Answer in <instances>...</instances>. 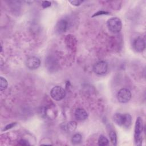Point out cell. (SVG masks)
I'll return each mask as SVG.
<instances>
[{"instance_id":"1","label":"cell","mask_w":146,"mask_h":146,"mask_svg":"<svg viewBox=\"0 0 146 146\" xmlns=\"http://www.w3.org/2000/svg\"><path fill=\"white\" fill-rule=\"evenodd\" d=\"M114 122L119 126L129 128L132 124V117L129 113H116L113 115Z\"/></svg>"},{"instance_id":"2","label":"cell","mask_w":146,"mask_h":146,"mask_svg":"<svg viewBox=\"0 0 146 146\" xmlns=\"http://www.w3.org/2000/svg\"><path fill=\"white\" fill-rule=\"evenodd\" d=\"M143 129V124L142 118L137 117L135 125V141L136 145H141L142 142L141 133Z\"/></svg>"},{"instance_id":"3","label":"cell","mask_w":146,"mask_h":146,"mask_svg":"<svg viewBox=\"0 0 146 146\" xmlns=\"http://www.w3.org/2000/svg\"><path fill=\"white\" fill-rule=\"evenodd\" d=\"M107 25L109 30L113 33L120 32L122 28L121 21L117 17H113L109 19L107 21Z\"/></svg>"},{"instance_id":"4","label":"cell","mask_w":146,"mask_h":146,"mask_svg":"<svg viewBox=\"0 0 146 146\" xmlns=\"http://www.w3.org/2000/svg\"><path fill=\"white\" fill-rule=\"evenodd\" d=\"M51 97L56 101H60L66 96V91L61 86H56L52 88L50 91Z\"/></svg>"},{"instance_id":"5","label":"cell","mask_w":146,"mask_h":146,"mask_svg":"<svg viewBox=\"0 0 146 146\" xmlns=\"http://www.w3.org/2000/svg\"><path fill=\"white\" fill-rule=\"evenodd\" d=\"M132 94L129 90L125 88H121L117 93V100L121 103H125L129 102L131 98Z\"/></svg>"},{"instance_id":"6","label":"cell","mask_w":146,"mask_h":146,"mask_svg":"<svg viewBox=\"0 0 146 146\" xmlns=\"http://www.w3.org/2000/svg\"><path fill=\"white\" fill-rule=\"evenodd\" d=\"M108 70V64L105 61H99L96 62L93 66L94 72L99 75H103L107 72Z\"/></svg>"},{"instance_id":"7","label":"cell","mask_w":146,"mask_h":146,"mask_svg":"<svg viewBox=\"0 0 146 146\" xmlns=\"http://www.w3.org/2000/svg\"><path fill=\"white\" fill-rule=\"evenodd\" d=\"M43 113L47 119L53 120L55 119L58 115V110L55 106L50 105L44 108Z\"/></svg>"},{"instance_id":"8","label":"cell","mask_w":146,"mask_h":146,"mask_svg":"<svg viewBox=\"0 0 146 146\" xmlns=\"http://www.w3.org/2000/svg\"><path fill=\"white\" fill-rule=\"evenodd\" d=\"M40 64V59L36 56L29 57L26 62V65L27 67L30 70H36Z\"/></svg>"},{"instance_id":"9","label":"cell","mask_w":146,"mask_h":146,"mask_svg":"<svg viewBox=\"0 0 146 146\" xmlns=\"http://www.w3.org/2000/svg\"><path fill=\"white\" fill-rule=\"evenodd\" d=\"M133 47L134 50L138 52L143 51L145 47V43L144 39L141 37H137L133 41Z\"/></svg>"},{"instance_id":"10","label":"cell","mask_w":146,"mask_h":146,"mask_svg":"<svg viewBox=\"0 0 146 146\" xmlns=\"http://www.w3.org/2000/svg\"><path fill=\"white\" fill-rule=\"evenodd\" d=\"M68 28V22L65 19H60L59 20L56 26H55V30L57 33L61 34L66 32Z\"/></svg>"},{"instance_id":"11","label":"cell","mask_w":146,"mask_h":146,"mask_svg":"<svg viewBox=\"0 0 146 146\" xmlns=\"http://www.w3.org/2000/svg\"><path fill=\"white\" fill-rule=\"evenodd\" d=\"M75 117L79 121L86 120L88 117V113L85 110L82 108H78L75 112Z\"/></svg>"},{"instance_id":"12","label":"cell","mask_w":146,"mask_h":146,"mask_svg":"<svg viewBox=\"0 0 146 146\" xmlns=\"http://www.w3.org/2000/svg\"><path fill=\"white\" fill-rule=\"evenodd\" d=\"M77 127V124L75 121H71L68 122L64 126V130L68 132H74Z\"/></svg>"},{"instance_id":"13","label":"cell","mask_w":146,"mask_h":146,"mask_svg":"<svg viewBox=\"0 0 146 146\" xmlns=\"http://www.w3.org/2000/svg\"><path fill=\"white\" fill-rule=\"evenodd\" d=\"M109 140L108 139L103 136V135H100L98 139V145H101V146H104V145H107L108 144Z\"/></svg>"},{"instance_id":"14","label":"cell","mask_w":146,"mask_h":146,"mask_svg":"<svg viewBox=\"0 0 146 146\" xmlns=\"http://www.w3.org/2000/svg\"><path fill=\"white\" fill-rule=\"evenodd\" d=\"M82 139V137L80 133H76L72 136L71 141L72 144H78L81 142Z\"/></svg>"},{"instance_id":"15","label":"cell","mask_w":146,"mask_h":146,"mask_svg":"<svg viewBox=\"0 0 146 146\" xmlns=\"http://www.w3.org/2000/svg\"><path fill=\"white\" fill-rule=\"evenodd\" d=\"M7 85H8V83H7V80L5 78L1 76V78H0V90L3 91V90H5L7 88Z\"/></svg>"},{"instance_id":"16","label":"cell","mask_w":146,"mask_h":146,"mask_svg":"<svg viewBox=\"0 0 146 146\" xmlns=\"http://www.w3.org/2000/svg\"><path fill=\"white\" fill-rule=\"evenodd\" d=\"M109 136L112 144L114 145H116L117 144V136L115 132L111 131L109 133Z\"/></svg>"},{"instance_id":"17","label":"cell","mask_w":146,"mask_h":146,"mask_svg":"<svg viewBox=\"0 0 146 146\" xmlns=\"http://www.w3.org/2000/svg\"><path fill=\"white\" fill-rule=\"evenodd\" d=\"M83 1H79V0H75V1H70V3H71V5L75 6H79Z\"/></svg>"},{"instance_id":"18","label":"cell","mask_w":146,"mask_h":146,"mask_svg":"<svg viewBox=\"0 0 146 146\" xmlns=\"http://www.w3.org/2000/svg\"><path fill=\"white\" fill-rule=\"evenodd\" d=\"M42 6L43 8H47L48 7L51 6V2L49 1H43L42 3Z\"/></svg>"},{"instance_id":"19","label":"cell","mask_w":146,"mask_h":146,"mask_svg":"<svg viewBox=\"0 0 146 146\" xmlns=\"http://www.w3.org/2000/svg\"><path fill=\"white\" fill-rule=\"evenodd\" d=\"M15 124H16V123H11V124H8V125H7L5 127V128L3 129V131H6V130H7V129H10V128H11L13 127H14Z\"/></svg>"},{"instance_id":"20","label":"cell","mask_w":146,"mask_h":146,"mask_svg":"<svg viewBox=\"0 0 146 146\" xmlns=\"http://www.w3.org/2000/svg\"><path fill=\"white\" fill-rule=\"evenodd\" d=\"M109 14L108 12L100 11H99V12L95 13V14L93 15V17H94V16H97V15H104V14L106 15V14Z\"/></svg>"},{"instance_id":"21","label":"cell","mask_w":146,"mask_h":146,"mask_svg":"<svg viewBox=\"0 0 146 146\" xmlns=\"http://www.w3.org/2000/svg\"><path fill=\"white\" fill-rule=\"evenodd\" d=\"M19 144L20 145H29V144L28 143V142L25 140H21L19 142Z\"/></svg>"}]
</instances>
